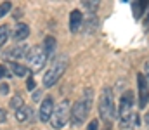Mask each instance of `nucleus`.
Here are the masks:
<instances>
[{"label": "nucleus", "instance_id": "25", "mask_svg": "<svg viewBox=\"0 0 149 130\" xmlns=\"http://www.w3.org/2000/svg\"><path fill=\"white\" fill-rule=\"evenodd\" d=\"M5 118H7L5 111H3V109H0V123H2V122H5Z\"/></svg>", "mask_w": 149, "mask_h": 130}, {"label": "nucleus", "instance_id": "9", "mask_svg": "<svg viewBox=\"0 0 149 130\" xmlns=\"http://www.w3.org/2000/svg\"><path fill=\"white\" fill-rule=\"evenodd\" d=\"M26 52H28V47H26V45H23V43H17V45H14L12 49H9V50H7L5 57H7L9 61H12V63H17V59L26 57Z\"/></svg>", "mask_w": 149, "mask_h": 130}, {"label": "nucleus", "instance_id": "16", "mask_svg": "<svg viewBox=\"0 0 149 130\" xmlns=\"http://www.w3.org/2000/svg\"><path fill=\"white\" fill-rule=\"evenodd\" d=\"M7 40H9V26L2 24L0 26V45H3Z\"/></svg>", "mask_w": 149, "mask_h": 130}, {"label": "nucleus", "instance_id": "13", "mask_svg": "<svg viewBox=\"0 0 149 130\" xmlns=\"http://www.w3.org/2000/svg\"><path fill=\"white\" fill-rule=\"evenodd\" d=\"M10 71L16 76H26L28 71H30V68L24 66V64H21V63H10Z\"/></svg>", "mask_w": 149, "mask_h": 130}, {"label": "nucleus", "instance_id": "22", "mask_svg": "<svg viewBox=\"0 0 149 130\" xmlns=\"http://www.w3.org/2000/svg\"><path fill=\"white\" fill-rule=\"evenodd\" d=\"M97 125H99V120H92L88 123V130H97Z\"/></svg>", "mask_w": 149, "mask_h": 130}, {"label": "nucleus", "instance_id": "8", "mask_svg": "<svg viewBox=\"0 0 149 130\" xmlns=\"http://www.w3.org/2000/svg\"><path fill=\"white\" fill-rule=\"evenodd\" d=\"M54 109H56V104H54L52 97H45V99L42 101V104H40V113H38L40 122H43V123H45V122H50Z\"/></svg>", "mask_w": 149, "mask_h": 130}, {"label": "nucleus", "instance_id": "23", "mask_svg": "<svg viewBox=\"0 0 149 130\" xmlns=\"http://www.w3.org/2000/svg\"><path fill=\"white\" fill-rule=\"evenodd\" d=\"M7 75H9V73H7L5 66H3V64H0V78H2V76H7Z\"/></svg>", "mask_w": 149, "mask_h": 130}, {"label": "nucleus", "instance_id": "11", "mask_svg": "<svg viewBox=\"0 0 149 130\" xmlns=\"http://www.w3.org/2000/svg\"><path fill=\"white\" fill-rule=\"evenodd\" d=\"M81 23H83L81 12H80L78 9L71 10V14H70V31H71V33H78L80 28H81Z\"/></svg>", "mask_w": 149, "mask_h": 130}, {"label": "nucleus", "instance_id": "12", "mask_svg": "<svg viewBox=\"0 0 149 130\" xmlns=\"http://www.w3.org/2000/svg\"><path fill=\"white\" fill-rule=\"evenodd\" d=\"M16 120L17 122H21V123H24V122H28V120H31V115H33V109L31 108H26V106H23L21 109H17L16 113Z\"/></svg>", "mask_w": 149, "mask_h": 130}, {"label": "nucleus", "instance_id": "24", "mask_svg": "<svg viewBox=\"0 0 149 130\" xmlns=\"http://www.w3.org/2000/svg\"><path fill=\"white\" fill-rule=\"evenodd\" d=\"M144 76H146V80L149 82V61L146 63V66H144Z\"/></svg>", "mask_w": 149, "mask_h": 130}, {"label": "nucleus", "instance_id": "26", "mask_svg": "<svg viewBox=\"0 0 149 130\" xmlns=\"http://www.w3.org/2000/svg\"><path fill=\"white\" fill-rule=\"evenodd\" d=\"M33 101H40V92H35L33 94Z\"/></svg>", "mask_w": 149, "mask_h": 130}, {"label": "nucleus", "instance_id": "20", "mask_svg": "<svg viewBox=\"0 0 149 130\" xmlns=\"http://www.w3.org/2000/svg\"><path fill=\"white\" fill-rule=\"evenodd\" d=\"M0 94H2V95H7V94H9V85H7L5 82L0 83Z\"/></svg>", "mask_w": 149, "mask_h": 130}, {"label": "nucleus", "instance_id": "19", "mask_svg": "<svg viewBox=\"0 0 149 130\" xmlns=\"http://www.w3.org/2000/svg\"><path fill=\"white\" fill-rule=\"evenodd\" d=\"M10 9H12V3H10V2H2V3H0V19H2L3 16H7Z\"/></svg>", "mask_w": 149, "mask_h": 130}, {"label": "nucleus", "instance_id": "17", "mask_svg": "<svg viewBox=\"0 0 149 130\" xmlns=\"http://www.w3.org/2000/svg\"><path fill=\"white\" fill-rule=\"evenodd\" d=\"M144 7H146V3H139V2H134V3H132L134 14H135V17H137V19L142 16V12H144Z\"/></svg>", "mask_w": 149, "mask_h": 130}, {"label": "nucleus", "instance_id": "2", "mask_svg": "<svg viewBox=\"0 0 149 130\" xmlns=\"http://www.w3.org/2000/svg\"><path fill=\"white\" fill-rule=\"evenodd\" d=\"M99 116L102 122H108V123L116 118V108H114V101H113L111 87H104L99 95Z\"/></svg>", "mask_w": 149, "mask_h": 130}, {"label": "nucleus", "instance_id": "1", "mask_svg": "<svg viewBox=\"0 0 149 130\" xmlns=\"http://www.w3.org/2000/svg\"><path fill=\"white\" fill-rule=\"evenodd\" d=\"M66 68H68V56H59V57H56L54 59V63H52V66L45 71V75H43V87L45 88H50V87H54L57 83V80L63 76V73L66 71Z\"/></svg>", "mask_w": 149, "mask_h": 130}, {"label": "nucleus", "instance_id": "18", "mask_svg": "<svg viewBox=\"0 0 149 130\" xmlns=\"http://www.w3.org/2000/svg\"><path fill=\"white\" fill-rule=\"evenodd\" d=\"M10 108L16 109V111L21 109V108H23V97H21V95H14V97L10 99Z\"/></svg>", "mask_w": 149, "mask_h": 130}, {"label": "nucleus", "instance_id": "4", "mask_svg": "<svg viewBox=\"0 0 149 130\" xmlns=\"http://www.w3.org/2000/svg\"><path fill=\"white\" fill-rule=\"evenodd\" d=\"M24 59L28 61V64H30V68H31L33 71H40V70L45 66V63H47V54L43 52V47L35 45V47L28 49Z\"/></svg>", "mask_w": 149, "mask_h": 130}, {"label": "nucleus", "instance_id": "15", "mask_svg": "<svg viewBox=\"0 0 149 130\" xmlns=\"http://www.w3.org/2000/svg\"><path fill=\"white\" fill-rule=\"evenodd\" d=\"M83 3V7L88 10V12H95L97 9H99V2L97 0H85V2H81Z\"/></svg>", "mask_w": 149, "mask_h": 130}, {"label": "nucleus", "instance_id": "10", "mask_svg": "<svg viewBox=\"0 0 149 130\" xmlns=\"http://www.w3.org/2000/svg\"><path fill=\"white\" fill-rule=\"evenodd\" d=\"M28 37H30V26L24 24V23L16 24V28H14V31H12V40H14V42H23V40H26Z\"/></svg>", "mask_w": 149, "mask_h": 130}, {"label": "nucleus", "instance_id": "27", "mask_svg": "<svg viewBox=\"0 0 149 130\" xmlns=\"http://www.w3.org/2000/svg\"><path fill=\"white\" fill-rule=\"evenodd\" d=\"M146 122H148V123H149V113H148V115H146Z\"/></svg>", "mask_w": 149, "mask_h": 130}, {"label": "nucleus", "instance_id": "3", "mask_svg": "<svg viewBox=\"0 0 149 130\" xmlns=\"http://www.w3.org/2000/svg\"><path fill=\"white\" fill-rule=\"evenodd\" d=\"M70 116H71V104H70L68 99H63V101L56 106V109H54V113H52V118H50L52 129H56V130L63 129V127L70 122Z\"/></svg>", "mask_w": 149, "mask_h": 130}, {"label": "nucleus", "instance_id": "21", "mask_svg": "<svg viewBox=\"0 0 149 130\" xmlns=\"http://www.w3.org/2000/svg\"><path fill=\"white\" fill-rule=\"evenodd\" d=\"M26 88H28V90H33V88H35V80H33L31 76H30L28 82H26Z\"/></svg>", "mask_w": 149, "mask_h": 130}, {"label": "nucleus", "instance_id": "14", "mask_svg": "<svg viewBox=\"0 0 149 130\" xmlns=\"http://www.w3.org/2000/svg\"><path fill=\"white\" fill-rule=\"evenodd\" d=\"M54 49H56V38L54 37H45V40H43V52L47 54V57H50L54 54Z\"/></svg>", "mask_w": 149, "mask_h": 130}, {"label": "nucleus", "instance_id": "5", "mask_svg": "<svg viewBox=\"0 0 149 130\" xmlns=\"http://www.w3.org/2000/svg\"><path fill=\"white\" fill-rule=\"evenodd\" d=\"M88 111H90V106L83 99H78L73 106H71V116H70L71 125L73 127H80L85 122V118L88 116Z\"/></svg>", "mask_w": 149, "mask_h": 130}, {"label": "nucleus", "instance_id": "7", "mask_svg": "<svg viewBox=\"0 0 149 130\" xmlns=\"http://www.w3.org/2000/svg\"><path fill=\"white\" fill-rule=\"evenodd\" d=\"M137 87H139V108L144 109L149 102V83L144 75H137Z\"/></svg>", "mask_w": 149, "mask_h": 130}, {"label": "nucleus", "instance_id": "6", "mask_svg": "<svg viewBox=\"0 0 149 130\" xmlns=\"http://www.w3.org/2000/svg\"><path fill=\"white\" fill-rule=\"evenodd\" d=\"M132 104H134V92L132 90H127L121 97V102H120V118H121V125H128L130 123V118H132Z\"/></svg>", "mask_w": 149, "mask_h": 130}]
</instances>
